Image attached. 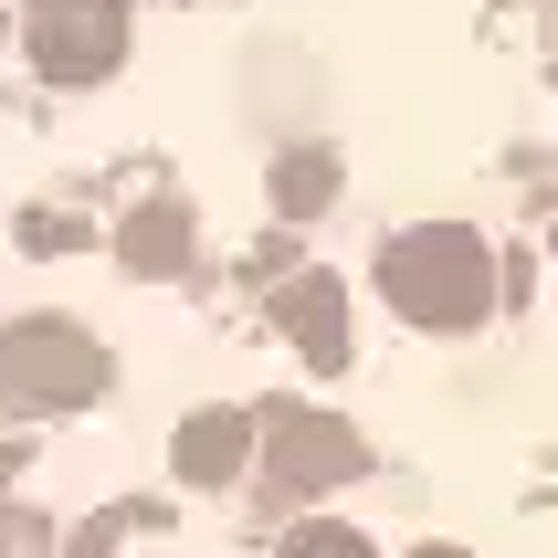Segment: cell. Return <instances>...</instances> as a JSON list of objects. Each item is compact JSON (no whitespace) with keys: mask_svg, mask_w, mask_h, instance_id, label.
<instances>
[{"mask_svg":"<svg viewBox=\"0 0 558 558\" xmlns=\"http://www.w3.org/2000/svg\"><path fill=\"white\" fill-rule=\"evenodd\" d=\"M106 390V348L74 327V316H11L0 327V401L11 411H85Z\"/></svg>","mask_w":558,"mask_h":558,"instance_id":"obj_1","label":"cell"},{"mask_svg":"<svg viewBox=\"0 0 558 558\" xmlns=\"http://www.w3.org/2000/svg\"><path fill=\"white\" fill-rule=\"evenodd\" d=\"M117 53H126L117 0H32V63L53 85H95V74H117Z\"/></svg>","mask_w":558,"mask_h":558,"instance_id":"obj_2","label":"cell"},{"mask_svg":"<svg viewBox=\"0 0 558 558\" xmlns=\"http://www.w3.org/2000/svg\"><path fill=\"white\" fill-rule=\"evenodd\" d=\"M117 253H126V275H180V264H190V211L148 201V211L117 232Z\"/></svg>","mask_w":558,"mask_h":558,"instance_id":"obj_3","label":"cell"},{"mask_svg":"<svg viewBox=\"0 0 558 558\" xmlns=\"http://www.w3.org/2000/svg\"><path fill=\"white\" fill-rule=\"evenodd\" d=\"M232 464H243V422H232V411H211V422L180 433V474H190V485H221Z\"/></svg>","mask_w":558,"mask_h":558,"instance_id":"obj_4","label":"cell"},{"mask_svg":"<svg viewBox=\"0 0 558 558\" xmlns=\"http://www.w3.org/2000/svg\"><path fill=\"white\" fill-rule=\"evenodd\" d=\"M0 558H53V527L32 506H0Z\"/></svg>","mask_w":558,"mask_h":558,"instance_id":"obj_5","label":"cell"},{"mask_svg":"<svg viewBox=\"0 0 558 558\" xmlns=\"http://www.w3.org/2000/svg\"><path fill=\"white\" fill-rule=\"evenodd\" d=\"M295 558H369V548H359V537H327V527H316V537H295Z\"/></svg>","mask_w":558,"mask_h":558,"instance_id":"obj_6","label":"cell"},{"mask_svg":"<svg viewBox=\"0 0 558 558\" xmlns=\"http://www.w3.org/2000/svg\"><path fill=\"white\" fill-rule=\"evenodd\" d=\"M106 537H117V527H85V537H74L63 558H106Z\"/></svg>","mask_w":558,"mask_h":558,"instance_id":"obj_7","label":"cell"}]
</instances>
